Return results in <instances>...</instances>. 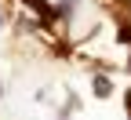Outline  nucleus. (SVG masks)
I'll return each mask as SVG.
<instances>
[{
  "instance_id": "39448f33",
  "label": "nucleus",
  "mask_w": 131,
  "mask_h": 120,
  "mask_svg": "<svg viewBox=\"0 0 131 120\" xmlns=\"http://www.w3.org/2000/svg\"><path fill=\"white\" fill-rule=\"evenodd\" d=\"M127 69H131V58H127Z\"/></svg>"
},
{
  "instance_id": "f257e3e1",
  "label": "nucleus",
  "mask_w": 131,
  "mask_h": 120,
  "mask_svg": "<svg viewBox=\"0 0 131 120\" xmlns=\"http://www.w3.org/2000/svg\"><path fill=\"white\" fill-rule=\"evenodd\" d=\"M91 88H95V95H98V98H109V95H113L109 77H95V80H91Z\"/></svg>"
},
{
  "instance_id": "20e7f679",
  "label": "nucleus",
  "mask_w": 131,
  "mask_h": 120,
  "mask_svg": "<svg viewBox=\"0 0 131 120\" xmlns=\"http://www.w3.org/2000/svg\"><path fill=\"white\" fill-rule=\"evenodd\" d=\"M0 95H4V84H0Z\"/></svg>"
},
{
  "instance_id": "7ed1b4c3",
  "label": "nucleus",
  "mask_w": 131,
  "mask_h": 120,
  "mask_svg": "<svg viewBox=\"0 0 131 120\" xmlns=\"http://www.w3.org/2000/svg\"><path fill=\"white\" fill-rule=\"evenodd\" d=\"M127 109H131V91H127Z\"/></svg>"
},
{
  "instance_id": "f03ea898",
  "label": "nucleus",
  "mask_w": 131,
  "mask_h": 120,
  "mask_svg": "<svg viewBox=\"0 0 131 120\" xmlns=\"http://www.w3.org/2000/svg\"><path fill=\"white\" fill-rule=\"evenodd\" d=\"M0 29H4V11H0Z\"/></svg>"
}]
</instances>
